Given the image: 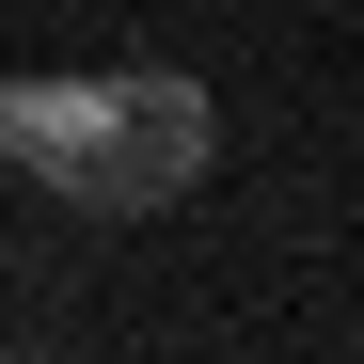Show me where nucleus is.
Listing matches in <instances>:
<instances>
[{"instance_id": "1", "label": "nucleus", "mask_w": 364, "mask_h": 364, "mask_svg": "<svg viewBox=\"0 0 364 364\" xmlns=\"http://www.w3.org/2000/svg\"><path fill=\"white\" fill-rule=\"evenodd\" d=\"M0 159L48 174V206H80V222H143V206H174L222 159V111H206V80H174V64L0 80Z\"/></svg>"}, {"instance_id": "2", "label": "nucleus", "mask_w": 364, "mask_h": 364, "mask_svg": "<svg viewBox=\"0 0 364 364\" xmlns=\"http://www.w3.org/2000/svg\"><path fill=\"white\" fill-rule=\"evenodd\" d=\"M0 364H16V348H0Z\"/></svg>"}]
</instances>
